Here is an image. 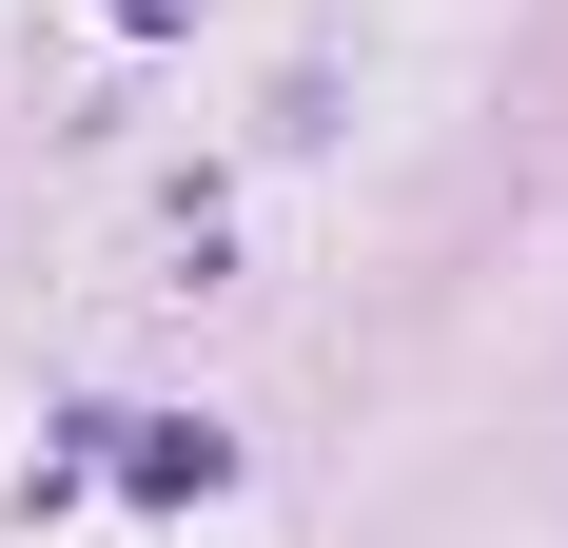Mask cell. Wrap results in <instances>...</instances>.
Listing matches in <instances>:
<instances>
[{
	"label": "cell",
	"instance_id": "6da1fadb",
	"mask_svg": "<svg viewBox=\"0 0 568 548\" xmlns=\"http://www.w3.org/2000/svg\"><path fill=\"white\" fill-rule=\"evenodd\" d=\"M118 470H138V490H216L235 450H216V432H176V412H138V450H118Z\"/></svg>",
	"mask_w": 568,
	"mask_h": 548
},
{
	"label": "cell",
	"instance_id": "7a4b0ae2",
	"mask_svg": "<svg viewBox=\"0 0 568 548\" xmlns=\"http://www.w3.org/2000/svg\"><path fill=\"white\" fill-rule=\"evenodd\" d=\"M118 20H138V40H158V20H196V0H118Z\"/></svg>",
	"mask_w": 568,
	"mask_h": 548
}]
</instances>
